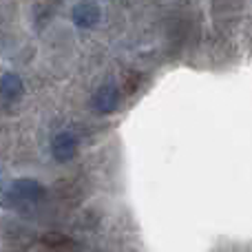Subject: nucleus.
<instances>
[{"instance_id":"nucleus-1","label":"nucleus","mask_w":252,"mask_h":252,"mask_svg":"<svg viewBox=\"0 0 252 252\" xmlns=\"http://www.w3.org/2000/svg\"><path fill=\"white\" fill-rule=\"evenodd\" d=\"M9 195L16 201H27V204H33V201H40L44 197V186L35 179H16L9 188Z\"/></svg>"},{"instance_id":"nucleus-2","label":"nucleus","mask_w":252,"mask_h":252,"mask_svg":"<svg viewBox=\"0 0 252 252\" xmlns=\"http://www.w3.org/2000/svg\"><path fill=\"white\" fill-rule=\"evenodd\" d=\"M71 20L78 29H91L100 20V7L95 2H78L71 9Z\"/></svg>"},{"instance_id":"nucleus-3","label":"nucleus","mask_w":252,"mask_h":252,"mask_svg":"<svg viewBox=\"0 0 252 252\" xmlns=\"http://www.w3.org/2000/svg\"><path fill=\"white\" fill-rule=\"evenodd\" d=\"M118 104H120V89L115 84H104L93 95V109L102 115L113 113L118 109Z\"/></svg>"},{"instance_id":"nucleus-4","label":"nucleus","mask_w":252,"mask_h":252,"mask_svg":"<svg viewBox=\"0 0 252 252\" xmlns=\"http://www.w3.org/2000/svg\"><path fill=\"white\" fill-rule=\"evenodd\" d=\"M75 151H78V139L71 133L62 130L56 137L51 139V155L56 157L58 161H69L75 157Z\"/></svg>"},{"instance_id":"nucleus-5","label":"nucleus","mask_w":252,"mask_h":252,"mask_svg":"<svg viewBox=\"0 0 252 252\" xmlns=\"http://www.w3.org/2000/svg\"><path fill=\"white\" fill-rule=\"evenodd\" d=\"M22 89H25V84H22L20 75L11 73V71L2 73V80H0V91H2L4 100H18V97L22 95Z\"/></svg>"}]
</instances>
